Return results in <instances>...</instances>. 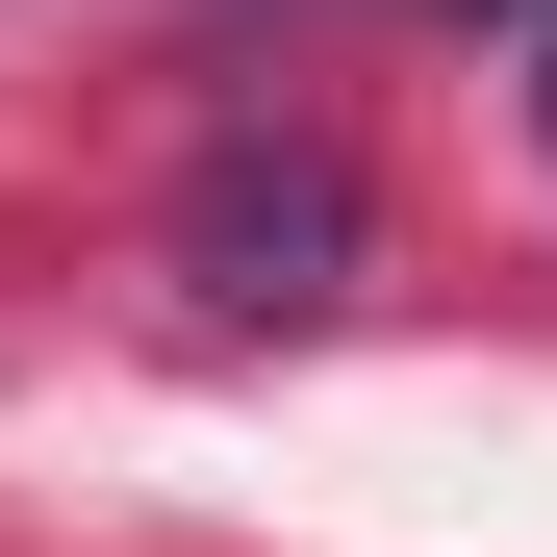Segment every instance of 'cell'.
<instances>
[{
  "label": "cell",
  "mask_w": 557,
  "mask_h": 557,
  "mask_svg": "<svg viewBox=\"0 0 557 557\" xmlns=\"http://www.w3.org/2000/svg\"><path fill=\"white\" fill-rule=\"evenodd\" d=\"M532 127H557V76H532Z\"/></svg>",
  "instance_id": "obj_3"
},
{
  "label": "cell",
  "mask_w": 557,
  "mask_h": 557,
  "mask_svg": "<svg viewBox=\"0 0 557 557\" xmlns=\"http://www.w3.org/2000/svg\"><path fill=\"white\" fill-rule=\"evenodd\" d=\"M177 278L253 330V305H355V152L330 127H228L177 177Z\"/></svg>",
  "instance_id": "obj_1"
},
{
  "label": "cell",
  "mask_w": 557,
  "mask_h": 557,
  "mask_svg": "<svg viewBox=\"0 0 557 557\" xmlns=\"http://www.w3.org/2000/svg\"><path fill=\"white\" fill-rule=\"evenodd\" d=\"M456 26H532V0H456Z\"/></svg>",
  "instance_id": "obj_2"
}]
</instances>
